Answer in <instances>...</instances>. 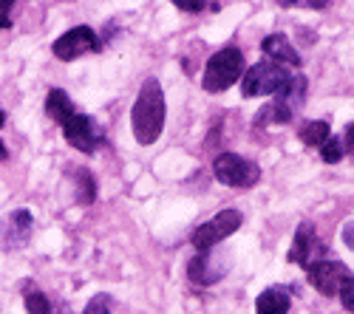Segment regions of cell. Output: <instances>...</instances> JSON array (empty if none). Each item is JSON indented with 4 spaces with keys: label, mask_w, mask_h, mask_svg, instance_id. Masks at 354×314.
<instances>
[{
    "label": "cell",
    "mask_w": 354,
    "mask_h": 314,
    "mask_svg": "<svg viewBox=\"0 0 354 314\" xmlns=\"http://www.w3.org/2000/svg\"><path fill=\"white\" fill-rule=\"evenodd\" d=\"M131 128L139 145H153L165 130V91L156 77H147L131 108Z\"/></svg>",
    "instance_id": "1"
},
{
    "label": "cell",
    "mask_w": 354,
    "mask_h": 314,
    "mask_svg": "<svg viewBox=\"0 0 354 314\" xmlns=\"http://www.w3.org/2000/svg\"><path fill=\"white\" fill-rule=\"evenodd\" d=\"M306 88L309 82L304 74H292V79L283 85V88L275 94V99L258 110V119L255 125H286L298 117V110L306 102Z\"/></svg>",
    "instance_id": "2"
},
{
    "label": "cell",
    "mask_w": 354,
    "mask_h": 314,
    "mask_svg": "<svg viewBox=\"0 0 354 314\" xmlns=\"http://www.w3.org/2000/svg\"><path fill=\"white\" fill-rule=\"evenodd\" d=\"M244 54L235 48V46H227L221 51H216L207 66H204V77H201V85L207 94H221L227 91L232 82H239L241 74H244Z\"/></svg>",
    "instance_id": "3"
},
{
    "label": "cell",
    "mask_w": 354,
    "mask_h": 314,
    "mask_svg": "<svg viewBox=\"0 0 354 314\" xmlns=\"http://www.w3.org/2000/svg\"><path fill=\"white\" fill-rule=\"evenodd\" d=\"M289 79H292V71H286L281 63L261 60V63H255V66L247 68L244 85H241V97L244 99H252V97H275Z\"/></svg>",
    "instance_id": "4"
},
{
    "label": "cell",
    "mask_w": 354,
    "mask_h": 314,
    "mask_svg": "<svg viewBox=\"0 0 354 314\" xmlns=\"http://www.w3.org/2000/svg\"><path fill=\"white\" fill-rule=\"evenodd\" d=\"M213 173L227 187H255L261 181V167L239 153H221L213 161Z\"/></svg>",
    "instance_id": "5"
},
{
    "label": "cell",
    "mask_w": 354,
    "mask_h": 314,
    "mask_svg": "<svg viewBox=\"0 0 354 314\" xmlns=\"http://www.w3.org/2000/svg\"><path fill=\"white\" fill-rule=\"evenodd\" d=\"M244 224V215L239 210H221L216 218H210L207 224H201L193 233L190 244L198 252H210L213 246H218L224 238H230L232 233H239V226Z\"/></svg>",
    "instance_id": "6"
},
{
    "label": "cell",
    "mask_w": 354,
    "mask_h": 314,
    "mask_svg": "<svg viewBox=\"0 0 354 314\" xmlns=\"http://www.w3.org/2000/svg\"><path fill=\"white\" fill-rule=\"evenodd\" d=\"M306 277L312 286L326 297H340V292L354 280L348 266L340 261H315L312 266H306Z\"/></svg>",
    "instance_id": "7"
},
{
    "label": "cell",
    "mask_w": 354,
    "mask_h": 314,
    "mask_svg": "<svg viewBox=\"0 0 354 314\" xmlns=\"http://www.w3.org/2000/svg\"><path fill=\"white\" fill-rule=\"evenodd\" d=\"M51 48H54L57 60H63V63H71V60H77V57L91 54V51H94V54L102 51L100 37L91 32V26H74V28H68L63 37L54 40Z\"/></svg>",
    "instance_id": "8"
},
{
    "label": "cell",
    "mask_w": 354,
    "mask_h": 314,
    "mask_svg": "<svg viewBox=\"0 0 354 314\" xmlns=\"http://www.w3.org/2000/svg\"><path fill=\"white\" fill-rule=\"evenodd\" d=\"M63 139L68 141L71 148H77L80 153H94L100 145H102V128L91 119L85 117V113H74V117L63 125Z\"/></svg>",
    "instance_id": "9"
},
{
    "label": "cell",
    "mask_w": 354,
    "mask_h": 314,
    "mask_svg": "<svg viewBox=\"0 0 354 314\" xmlns=\"http://www.w3.org/2000/svg\"><path fill=\"white\" fill-rule=\"evenodd\" d=\"M320 255V241H317V233L309 221H304L295 233V241H292V249H289V261L298 264V266H312L315 258Z\"/></svg>",
    "instance_id": "10"
},
{
    "label": "cell",
    "mask_w": 354,
    "mask_h": 314,
    "mask_svg": "<svg viewBox=\"0 0 354 314\" xmlns=\"http://www.w3.org/2000/svg\"><path fill=\"white\" fill-rule=\"evenodd\" d=\"M261 51H263L267 60H275V63L292 66V68H301V54L295 51V46L289 43L286 35H270V37H263Z\"/></svg>",
    "instance_id": "11"
},
{
    "label": "cell",
    "mask_w": 354,
    "mask_h": 314,
    "mask_svg": "<svg viewBox=\"0 0 354 314\" xmlns=\"http://www.w3.org/2000/svg\"><path fill=\"white\" fill-rule=\"evenodd\" d=\"M28 233H32V213L28 210H17L9 215V221L0 224V241H3L9 249H17Z\"/></svg>",
    "instance_id": "12"
},
{
    "label": "cell",
    "mask_w": 354,
    "mask_h": 314,
    "mask_svg": "<svg viewBox=\"0 0 354 314\" xmlns=\"http://www.w3.org/2000/svg\"><path fill=\"white\" fill-rule=\"evenodd\" d=\"M187 275H190V280H193V283H201V286H210V283H216L224 272L213 264L210 252H198L196 258L187 264Z\"/></svg>",
    "instance_id": "13"
},
{
    "label": "cell",
    "mask_w": 354,
    "mask_h": 314,
    "mask_svg": "<svg viewBox=\"0 0 354 314\" xmlns=\"http://www.w3.org/2000/svg\"><path fill=\"white\" fill-rule=\"evenodd\" d=\"M289 295L286 289L281 286H272V289H263L258 295V303H255V314H289Z\"/></svg>",
    "instance_id": "14"
},
{
    "label": "cell",
    "mask_w": 354,
    "mask_h": 314,
    "mask_svg": "<svg viewBox=\"0 0 354 314\" xmlns=\"http://www.w3.org/2000/svg\"><path fill=\"white\" fill-rule=\"evenodd\" d=\"M46 113L54 119V122H60V125H66L71 117H74V102L68 99V94L63 91V88H51L48 91V97H46Z\"/></svg>",
    "instance_id": "15"
},
{
    "label": "cell",
    "mask_w": 354,
    "mask_h": 314,
    "mask_svg": "<svg viewBox=\"0 0 354 314\" xmlns=\"http://www.w3.org/2000/svg\"><path fill=\"white\" fill-rule=\"evenodd\" d=\"M298 136H301V141H304L306 148H320L323 141L332 136V130H329V122L326 119H312V122L301 125Z\"/></svg>",
    "instance_id": "16"
},
{
    "label": "cell",
    "mask_w": 354,
    "mask_h": 314,
    "mask_svg": "<svg viewBox=\"0 0 354 314\" xmlns=\"http://www.w3.org/2000/svg\"><path fill=\"white\" fill-rule=\"evenodd\" d=\"M74 184H77V204H82V207H88L97 198V181H94V176H91V170H85V167H80V170H74Z\"/></svg>",
    "instance_id": "17"
},
{
    "label": "cell",
    "mask_w": 354,
    "mask_h": 314,
    "mask_svg": "<svg viewBox=\"0 0 354 314\" xmlns=\"http://www.w3.org/2000/svg\"><path fill=\"white\" fill-rule=\"evenodd\" d=\"M343 153L346 150H343V139L340 136H329L320 145V156H323V161H326V164H337L343 159Z\"/></svg>",
    "instance_id": "18"
},
{
    "label": "cell",
    "mask_w": 354,
    "mask_h": 314,
    "mask_svg": "<svg viewBox=\"0 0 354 314\" xmlns=\"http://www.w3.org/2000/svg\"><path fill=\"white\" fill-rule=\"evenodd\" d=\"M26 308H28V314H51V306H48V300H46L43 292L26 295Z\"/></svg>",
    "instance_id": "19"
},
{
    "label": "cell",
    "mask_w": 354,
    "mask_h": 314,
    "mask_svg": "<svg viewBox=\"0 0 354 314\" xmlns=\"http://www.w3.org/2000/svg\"><path fill=\"white\" fill-rule=\"evenodd\" d=\"M82 314H111V300H108V295H94L91 303L85 306Z\"/></svg>",
    "instance_id": "20"
},
{
    "label": "cell",
    "mask_w": 354,
    "mask_h": 314,
    "mask_svg": "<svg viewBox=\"0 0 354 314\" xmlns=\"http://www.w3.org/2000/svg\"><path fill=\"white\" fill-rule=\"evenodd\" d=\"M278 6H286V9H292V6H304V9H326L329 6V0H275Z\"/></svg>",
    "instance_id": "21"
},
{
    "label": "cell",
    "mask_w": 354,
    "mask_h": 314,
    "mask_svg": "<svg viewBox=\"0 0 354 314\" xmlns=\"http://www.w3.org/2000/svg\"><path fill=\"white\" fill-rule=\"evenodd\" d=\"M173 6L187 12V14H198L204 6H207V0H173Z\"/></svg>",
    "instance_id": "22"
},
{
    "label": "cell",
    "mask_w": 354,
    "mask_h": 314,
    "mask_svg": "<svg viewBox=\"0 0 354 314\" xmlns=\"http://www.w3.org/2000/svg\"><path fill=\"white\" fill-rule=\"evenodd\" d=\"M12 6H15V0H0V28L12 26Z\"/></svg>",
    "instance_id": "23"
},
{
    "label": "cell",
    "mask_w": 354,
    "mask_h": 314,
    "mask_svg": "<svg viewBox=\"0 0 354 314\" xmlns=\"http://www.w3.org/2000/svg\"><path fill=\"white\" fill-rule=\"evenodd\" d=\"M340 303H343V306H346V308H348V311L354 314V280H351L348 286H346V289L340 292Z\"/></svg>",
    "instance_id": "24"
},
{
    "label": "cell",
    "mask_w": 354,
    "mask_h": 314,
    "mask_svg": "<svg viewBox=\"0 0 354 314\" xmlns=\"http://www.w3.org/2000/svg\"><path fill=\"white\" fill-rule=\"evenodd\" d=\"M343 150L354 156V122H351V125L346 128V133H343Z\"/></svg>",
    "instance_id": "25"
},
{
    "label": "cell",
    "mask_w": 354,
    "mask_h": 314,
    "mask_svg": "<svg viewBox=\"0 0 354 314\" xmlns=\"http://www.w3.org/2000/svg\"><path fill=\"white\" fill-rule=\"evenodd\" d=\"M343 244L348 249H354V224H346V230H343Z\"/></svg>",
    "instance_id": "26"
},
{
    "label": "cell",
    "mask_w": 354,
    "mask_h": 314,
    "mask_svg": "<svg viewBox=\"0 0 354 314\" xmlns=\"http://www.w3.org/2000/svg\"><path fill=\"white\" fill-rule=\"evenodd\" d=\"M57 314H71V308H66V306H60V308H57Z\"/></svg>",
    "instance_id": "27"
},
{
    "label": "cell",
    "mask_w": 354,
    "mask_h": 314,
    "mask_svg": "<svg viewBox=\"0 0 354 314\" xmlns=\"http://www.w3.org/2000/svg\"><path fill=\"white\" fill-rule=\"evenodd\" d=\"M3 122H6V113H3V108H0V128H3Z\"/></svg>",
    "instance_id": "28"
},
{
    "label": "cell",
    "mask_w": 354,
    "mask_h": 314,
    "mask_svg": "<svg viewBox=\"0 0 354 314\" xmlns=\"http://www.w3.org/2000/svg\"><path fill=\"white\" fill-rule=\"evenodd\" d=\"M0 159H6V148H3V141H0Z\"/></svg>",
    "instance_id": "29"
}]
</instances>
